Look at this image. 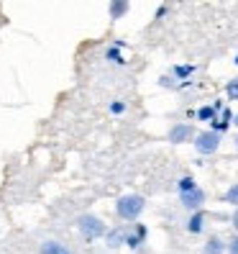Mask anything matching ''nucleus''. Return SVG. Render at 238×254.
<instances>
[{
    "mask_svg": "<svg viewBox=\"0 0 238 254\" xmlns=\"http://www.w3.org/2000/svg\"><path fill=\"white\" fill-rule=\"evenodd\" d=\"M195 188H197V183H195V177H190V175L180 177V183H177V190H180V192H190Z\"/></svg>",
    "mask_w": 238,
    "mask_h": 254,
    "instance_id": "13",
    "label": "nucleus"
},
{
    "mask_svg": "<svg viewBox=\"0 0 238 254\" xmlns=\"http://www.w3.org/2000/svg\"><path fill=\"white\" fill-rule=\"evenodd\" d=\"M192 72H195L192 64H180V67H174V80H187Z\"/></svg>",
    "mask_w": 238,
    "mask_h": 254,
    "instance_id": "15",
    "label": "nucleus"
},
{
    "mask_svg": "<svg viewBox=\"0 0 238 254\" xmlns=\"http://www.w3.org/2000/svg\"><path fill=\"white\" fill-rule=\"evenodd\" d=\"M233 62H236V64H238V57H236V59H233Z\"/></svg>",
    "mask_w": 238,
    "mask_h": 254,
    "instance_id": "24",
    "label": "nucleus"
},
{
    "mask_svg": "<svg viewBox=\"0 0 238 254\" xmlns=\"http://www.w3.org/2000/svg\"><path fill=\"white\" fill-rule=\"evenodd\" d=\"M233 124V113L228 111V108H223V113L215 118V121L210 124V131H215V133H223V131H226L228 126Z\"/></svg>",
    "mask_w": 238,
    "mask_h": 254,
    "instance_id": "8",
    "label": "nucleus"
},
{
    "mask_svg": "<svg viewBox=\"0 0 238 254\" xmlns=\"http://www.w3.org/2000/svg\"><path fill=\"white\" fill-rule=\"evenodd\" d=\"M180 203L182 208H187V211H202V205H205V190L202 188H195V190H190V192H180Z\"/></svg>",
    "mask_w": 238,
    "mask_h": 254,
    "instance_id": "4",
    "label": "nucleus"
},
{
    "mask_svg": "<svg viewBox=\"0 0 238 254\" xmlns=\"http://www.w3.org/2000/svg\"><path fill=\"white\" fill-rule=\"evenodd\" d=\"M233 126H238V113H233Z\"/></svg>",
    "mask_w": 238,
    "mask_h": 254,
    "instance_id": "22",
    "label": "nucleus"
},
{
    "mask_svg": "<svg viewBox=\"0 0 238 254\" xmlns=\"http://www.w3.org/2000/svg\"><path fill=\"white\" fill-rule=\"evenodd\" d=\"M74 223H77V231L87 239V242H95V239H102L108 234L105 221H102L100 216H95V213H80Z\"/></svg>",
    "mask_w": 238,
    "mask_h": 254,
    "instance_id": "2",
    "label": "nucleus"
},
{
    "mask_svg": "<svg viewBox=\"0 0 238 254\" xmlns=\"http://www.w3.org/2000/svg\"><path fill=\"white\" fill-rule=\"evenodd\" d=\"M39 254H72V252H69L67 244L56 242V239H49V242H44V244L39 247Z\"/></svg>",
    "mask_w": 238,
    "mask_h": 254,
    "instance_id": "7",
    "label": "nucleus"
},
{
    "mask_svg": "<svg viewBox=\"0 0 238 254\" xmlns=\"http://www.w3.org/2000/svg\"><path fill=\"white\" fill-rule=\"evenodd\" d=\"M218 111H223V103H215V106H202L195 116L200 118V121H207V124H213L215 118H218Z\"/></svg>",
    "mask_w": 238,
    "mask_h": 254,
    "instance_id": "10",
    "label": "nucleus"
},
{
    "mask_svg": "<svg viewBox=\"0 0 238 254\" xmlns=\"http://www.w3.org/2000/svg\"><path fill=\"white\" fill-rule=\"evenodd\" d=\"M105 59H110L113 64H123V54H121V47H110L105 52Z\"/></svg>",
    "mask_w": 238,
    "mask_h": 254,
    "instance_id": "16",
    "label": "nucleus"
},
{
    "mask_svg": "<svg viewBox=\"0 0 238 254\" xmlns=\"http://www.w3.org/2000/svg\"><path fill=\"white\" fill-rule=\"evenodd\" d=\"M110 113H113V116L126 113V103H118V100H115V103H110Z\"/></svg>",
    "mask_w": 238,
    "mask_h": 254,
    "instance_id": "19",
    "label": "nucleus"
},
{
    "mask_svg": "<svg viewBox=\"0 0 238 254\" xmlns=\"http://www.w3.org/2000/svg\"><path fill=\"white\" fill-rule=\"evenodd\" d=\"M236 149H238V136H236Z\"/></svg>",
    "mask_w": 238,
    "mask_h": 254,
    "instance_id": "23",
    "label": "nucleus"
},
{
    "mask_svg": "<svg viewBox=\"0 0 238 254\" xmlns=\"http://www.w3.org/2000/svg\"><path fill=\"white\" fill-rule=\"evenodd\" d=\"M226 98H228V100H238V77L228 80V85H226Z\"/></svg>",
    "mask_w": 238,
    "mask_h": 254,
    "instance_id": "17",
    "label": "nucleus"
},
{
    "mask_svg": "<svg viewBox=\"0 0 238 254\" xmlns=\"http://www.w3.org/2000/svg\"><path fill=\"white\" fill-rule=\"evenodd\" d=\"M220 141H223V136H220V133H215V131H210V128L195 133V139H192V144H195V149H197L202 157L215 154L218 149H220Z\"/></svg>",
    "mask_w": 238,
    "mask_h": 254,
    "instance_id": "3",
    "label": "nucleus"
},
{
    "mask_svg": "<svg viewBox=\"0 0 238 254\" xmlns=\"http://www.w3.org/2000/svg\"><path fill=\"white\" fill-rule=\"evenodd\" d=\"M231 226L236 229V234H238V208L233 211V216H231Z\"/></svg>",
    "mask_w": 238,
    "mask_h": 254,
    "instance_id": "20",
    "label": "nucleus"
},
{
    "mask_svg": "<svg viewBox=\"0 0 238 254\" xmlns=\"http://www.w3.org/2000/svg\"><path fill=\"white\" fill-rule=\"evenodd\" d=\"M167 139L172 144H187L195 139V128H192V124H174L167 133Z\"/></svg>",
    "mask_w": 238,
    "mask_h": 254,
    "instance_id": "5",
    "label": "nucleus"
},
{
    "mask_svg": "<svg viewBox=\"0 0 238 254\" xmlns=\"http://www.w3.org/2000/svg\"><path fill=\"white\" fill-rule=\"evenodd\" d=\"M143 208H146V200L143 195H136V192H128V195H121L115 200V213L121 221H139L141 213H143Z\"/></svg>",
    "mask_w": 238,
    "mask_h": 254,
    "instance_id": "1",
    "label": "nucleus"
},
{
    "mask_svg": "<svg viewBox=\"0 0 238 254\" xmlns=\"http://www.w3.org/2000/svg\"><path fill=\"white\" fill-rule=\"evenodd\" d=\"M105 242L110 249H118V247H123L126 244V229H110L105 234Z\"/></svg>",
    "mask_w": 238,
    "mask_h": 254,
    "instance_id": "11",
    "label": "nucleus"
},
{
    "mask_svg": "<svg viewBox=\"0 0 238 254\" xmlns=\"http://www.w3.org/2000/svg\"><path fill=\"white\" fill-rule=\"evenodd\" d=\"M226 254H238V234L231 239V242H226Z\"/></svg>",
    "mask_w": 238,
    "mask_h": 254,
    "instance_id": "18",
    "label": "nucleus"
},
{
    "mask_svg": "<svg viewBox=\"0 0 238 254\" xmlns=\"http://www.w3.org/2000/svg\"><path fill=\"white\" fill-rule=\"evenodd\" d=\"M223 200H226L228 205H233V208H238V183H233V185L226 190V195H223Z\"/></svg>",
    "mask_w": 238,
    "mask_h": 254,
    "instance_id": "14",
    "label": "nucleus"
},
{
    "mask_svg": "<svg viewBox=\"0 0 238 254\" xmlns=\"http://www.w3.org/2000/svg\"><path fill=\"white\" fill-rule=\"evenodd\" d=\"M128 10H131L128 0H113V3L108 5V16H110V21H121Z\"/></svg>",
    "mask_w": 238,
    "mask_h": 254,
    "instance_id": "6",
    "label": "nucleus"
},
{
    "mask_svg": "<svg viewBox=\"0 0 238 254\" xmlns=\"http://www.w3.org/2000/svg\"><path fill=\"white\" fill-rule=\"evenodd\" d=\"M205 254H226V242L220 236H210L205 242Z\"/></svg>",
    "mask_w": 238,
    "mask_h": 254,
    "instance_id": "12",
    "label": "nucleus"
},
{
    "mask_svg": "<svg viewBox=\"0 0 238 254\" xmlns=\"http://www.w3.org/2000/svg\"><path fill=\"white\" fill-rule=\"evenodd\" d=\"M205 221H207V216L202 211H195L190 216V221H187V231L190 234H202L205 231Z\"/></svg>",
    "mask_w": 238,
    "mask_h": 254,
    "instance_id": "9",
    "label": "nucleus"
},
{
    "mask_svg": "<svg viewBox=\"0 0 238 254\" xmlns=\"http://www.w3.org/2000/svg\"><path fill=\"white\" fill-rule=\"evenodd\" d=\"M159 82L164 85V87H174V77H161Z\"/></svg>",
    "mask_w": 238,
    "mask_h": 254,
    "instance_id": "21",
    "label": "nucleus"
}]
</instances>
